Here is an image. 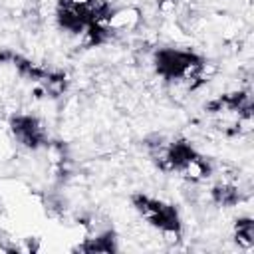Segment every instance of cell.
Returning a JSON list of instances; mask_svg holds the SVG:
<instances>
[{
    "label": "cell",
    "mask_w": 254,
    "mask_h": 254,
    "mask_svg": "<svg viewBox=\"0 0 254 254\" xmlns=\"http://www.w3.org/2000/svg\"><path fill=\"white\" fill-rule=\"evenodd\" d=\"M234 240L244 250H250L254 246V224H252L250 216L236 220V224H234Z\"/></svg>",
    "instance_id": "cell-1"
}]
</instances>
